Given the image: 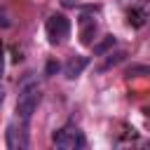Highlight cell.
I'll use <instances>...</instances> for the list:
<instances>
[{
  "mask_svg": "<svg viewBox=\"0 0 150 150\" xmlns=\"http://www.w3.org/2000/svg\"><path fill=\"white\" fill-rule=\"evenodd\" d=\"M52 141H54V145L61 148V150H80V148H84V134H82L80 127H75V124L61 127V129L54 134Z\"/></svg>",
  "mask_w": 150,
  "mask_h": 150,
  "instance_id": "obj_2",
  "label": "cell"
},
{
  "mask_svg": "<svg viewBox=\"0 0 150 150\" xmlns=\"http://www.w3.org/2000/svg\"><path fill=\"white\" fill-rule=\"evenodd\" d=\"M2 70H5V49L0 45V77H2Z\"/></svg>",
  "mask_w": 150,
  "mask_h": 150,
  "instance_id": "obj_13",
  "label": "cell"
},
{
  "mask_svg": "<svg viewBox=\"0 0 150 150\" xmlns=\"http://www.w3.org/2000/svg\"><path fill=\"white\" fill-rule=\"evenodd\" d=\"M136 75H150V68L148 66H131L127 70V77H136Z\"/></svg>",
  "mask_w": 150,
  "mask_h": 150,
  "instance_id": "obj_10",
  "label": "cell"
},
{
  "mask_svg": "<svg viewBox=\"0 0 150 150\" xmlns=\"http://www.w3.org/2000/svg\"><path fill=\"white\" fill-rule=\"evenodd\" d=\"M124 56H127L124 52H115V54H108V61L98 66V73H103V70H108V68H112V66L122 63V61H124Z\"/></svg>",
  "mask_w": 150,
  "mask_h": 150,
  "instance_id": "obj_7",
  "label": "cell"
},
{
  "mask_svg": "<svg viewBox=\"0 0 150 150\" xmlns=\"http://www.w3.org/2000/svg\"><path fill=\"white\" fill-rule=\"evenodd\" d=\"M59 68H61V66H59V61H47V66H45V75H47V77H52V75H56V73H59Z\"/></svg>",
  "mask_w": 150,
  "mask_h": 150,
  "instance_id": "obj_11",
  "label": "cell"
},
{
  "mask_svg": "<svg viewBox=\"0 0 150 150\" xmlns=\"http://www.w3.org/2000/svg\"><path fill=\"white\" fill-rule=\"evenodd\" d=\"M87 66H89V59H87V56H73V59L66 63L63 73H66V77H68V80H75V77H77Z\"/></svg>",
  "mask_w": 150,
  "mask_h": 150,
  "instance_id": "obj_5",
  "label": "cell"
},
{
  "mask_svg": "<svg viewBox=\"0 0 150 150\" xmlns=\"http://www.w3.org/2000/svg\"><path fill=\"white\" fill-rule=\"evenodd\" d=\"M2 98H5V89L0 87V103H2Z\"/></svg>",
  "mask_w": 150,
  "mask_h": 150,
  "instance_id": "obj_14",
  "label": "cell"
},
{
  "mask_svg": "<svg viewBox=\"0 0 150 150\" xmlns=\"http://www.w3.org/2000/svg\"><path fill=\"white\" fill-rule=\"evenodd\" d=\"M112 45H115V35H105L98 45H94V54H96V56H101V54H105Z\"/></svg>",
  "mask_w": 150,
  "mask_h": 150,
  "instance_id": "obj_8",
  "label": "cell"
},
{
  "mask_svg": "<svg viewBox=\"0 0 150 150\" xmlns=\"http://www.w3.org/2000/svg\"><path fill=\"white\" fill-rule=\"evenodd\" d=\"M129 23L136 26V28H141V26L145 23V12H143V9H131V12H129Z\"/></svg>",
  "mask_w": 150,
  "mask_h": 150,
  "instance_id": "obj_9",
  "label": "cell"
},
{
  "mask_svg": "<svg viewBox=\"0 0 150 150\" xmlns=\"http://www.w3.org/2000/svg\"><path fill=\"white\" fill-rule=\"evenodd\" d=\"M9 26H12V19H9L7 9H5V7H0V28H9Z\"/></svg>",
  "mask_w": 150,
  "mask_h": 150,
  "instance_id": "obj_12",
  "label": "cell"
},
{
  "mask_svg": "<svg viewBox=\"0 0 150 150\" xmlns=\"http://www.w3.org/2000/svg\"><path fill=\"white\" fill-rule=\"evenodd\" d=\"M40 96H42L40 84L33 80V73H28L19 84V101H16V112L23 122H28L30 115L35 112V108L40 103Z\"/></svg>",
  "mask_w": 150,
  "mask_h": 150,
  "instance_id": "obj_1",
  "label": "cell"
},
{
  "mask_svg": "<svg viewBox=\"0 0 150 150\" xmlns=\"http://www.w3.org/2000/svg\"><path fill=\"white\" fill-rule=\"evenodd\" d=\"M68 33H70V21H68L63 14L49 16V21H47V35H49V42H52V45L63 42V40L68 38Z\"/></svg>",
  "mask_w": 150,
  "mask_h": 150,
  "instance_id": "obj_3",
  "label": "cell"
},
{
  "mask_svg": "<svg viewBox=\"0 0 150 150\" xmlns=\"http://www.w3.org/2000/svg\"><path fill=\"white\" fill-rule=\"evenodd\" d=\"M80 26H82V42L89 45L91 42V35H96V21H87V16H82Z\"/></svg>",
  "mask_w": 150,
  "mask_h": 150,
  "instance_id": "obj_6",
  "label": "cell"
},
{
  "mask_svg": "<svg viewBox=\"0 0 150 150\" xmlns=\"http://www.w3.org/2000/svg\"><path fill=\"white\" fill-rule=\"evenodd\" d=\"M7 148L9 150H23V148H28V136H26L23 127H16V124L7 127Z\"/></svg>",
  "mask_w": 150,
  "mask_h": 150,
  "instance_id": "obj_4",
  "label": "cell"
}]
</instances>
